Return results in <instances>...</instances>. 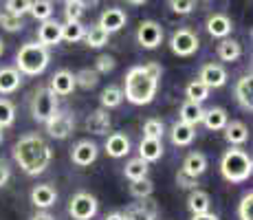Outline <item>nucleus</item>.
<instances>
[{
	"mask_svg": "<svg viewBox=\"0 0 253 220\" xmlns=\"http://www.w3.org/2000/svg\"><path fill=\"white\" fill-rule=\"evenodd\" d=\"M82 16H84V9L77 0H66L64 2V18L66 22H82Z\"/></svg>",
	"mask_w": 253,
	"mask_h": 220,
	"instance_id": "40",
	"label": "nucleus"
},
{
	"mask_svg": "<svg viewBox=\"0 0 253 220\" xmlns=\"http://www.w3.org/2000/svg\"><path fill=\"white\" fill-rule=\"evenodd\" d=\"M4 13H11V16L22 18L24 13H29L31 9V0H4Z\"/></svg>",
	"mask_w": 253,
	"mask_h": 220,
	"instance_id": "39",
	"label": "nucleus"
},
{
	"mask_svg": "<svg viewBox=\"0 0 253 220\" xmlns=\"http://www.w3.org/2000/svg\"><path fill=\"white\" fill-rule=\"evenodd\" d=\"M0 18H2V9H0Z\"/></svg>",
	"mask_w": 253,
	"mask_h": 220,
	"instance_id": "55",
	"label": "nucleus"
},
{
	"mask_svg": "<svg viewBox=\"0 0 253 220\" xmlns=\"http://www.w3.org/2000/svg\"><path fill=\"white\" fill-rule=\"evenodd\" d=\"M192 220H220V218L211 212H205V214H192Z\"/></svg>",
	"mask_w": 253,
	"mask_h": 220,
	"instance_id": "48",
	"label": "nucleus"
},
{
	"mask_svg": "<svg viewBox=\"0 0 253 220\" xmlns=\"http://www.w3.org/2000/svg\"><path fill=\"white\" fill-rule=\"evenodd\" d=\"M29 13L40 22L51 20L53 18V2L51 0H31V9H29Z\"/></svg>",
	"mask_w": 253,
	"mask_h": 220,
	"instance_id": "32",
	"label": "nucleus"
},
{
	"mask_svg": "<svg viewBox=\"0 0 253 220\" xmlns=\"http://www.w3.org/2000/svg\"><path fill=\"white\" fill-rule=\"evenodd\" d=\"M124 218L126 220H154L157 216H154L152 212H148L145 207H141V205H132V207L126 209Z\"/></svg>",
	"mask_w": 253,
	"mask_h": 220,
	"instance_id": "42",
	"label": "nucleus"
},
{
	"mask_svg": "<svg viewBox=\"0 0 253 220\" xmlns=\"http://www.w3.org/2000/svg\"><path fill=\"white\" fill-rule=\"evenodd\" d=\"M161 66L157 62H150L145 66H132L126 73V92L124 99L134 106H145L154 99L161 80Z\"/></svg>",
	"mask_w": 253,
	"mask_h": 220,
	"instance_id": "2",
	"label": "nucleus"
},
{
	"mask_svg": "<svg viewBox=\"0 0 253 220\" xmlns=\"http://www.w3.org/2000/svg\"><path fill=\"white\" fill-rule=\"evenodd\" d=\"M97 154H99V148H97V143H92L90 139L77 141V143L73 145V150H71L73 163L80 165V168H88L90 163H95Z\"/></svg>",
	"mask_w": 253,
	"mask_h": 220,
	"instance_id": "10",
	"label": "nucleus"
},
{
	"mask_svg": "<svg viewBox=\"0 0 253 220\" xmlns=\"http://www.w3.org/2000/svg\"><path fill=\"white\" fill-rule=\"evenodd\" d=\"M238 216H240V220H253V194L251 192H247L242 196L240 205H238Z\"/></svg>",
	"mask_w": 253,
	"mask_h": 220,
	"instance_id": "43",
	"label": "nucleus"
},
{
	"mask_svg": "<svg viewBox=\"0 0 253 220\" xmlns=\"http://www.w3.org/2000/svg\"><path fill=\"white\" fill-rule=\"evenodd\" d=\"M2 136H4V132H2V128H0V143H2Z\"/></svg>",
	"mask_w": 253,
	"mask_h": 220,
	"instance_id": "54",
	"label": "nucleus"
},
{
	"mask_svg": "<svg viewBox=\"0 0 253 220\" xmlns=\"http://www.w3.org/2000/svg\"><path fill=\"white\" fill-rule=\"evenodd\" d=\"M154 192V183L150 178H139V180H130V194L134 198H150Z\"/></svg>",
	"mask_w": 253,
	"mask_h": 220,
	"instance_id": "36",
	"label": "nucleus"
},
{
	"mask_svg": "<svg viewBox=\"0 0 253 220\" xmlns=\"http://www.w3.org/2000/svg\"><path fill=\"white\" fill-rule=\"evenodd\" d=\"M16 121V106L9 99H0V128H9Z\"/></svg>",
	"mask_w": 253,
	"mask_h": 220,
	"instance_id": "37",
	"label": "nucleus"
},
{
	"mask_svg": "<svg viewBox=\"0 0 253 220\" xmlns=\"http://www.w3.org/2000/svg\"><path fill=\"white\" fill-rule=\"evenodd\" d=\"M31 220H55V218H53L51 214L46 212V209H40V212H38V214H33Z\"/></svg>",
	"mask_w": 253,
	"mask_h": 220,
	"instance_id": "49",
	"label": "nucleus"
},
{
	"mask_svg": "<svg viewBox=\"0 0 253 220\" xmlns=\"http://www.w3.org/2000/svg\"><path fill=\"white\" fill-rule=\"evenodd\" d=\"M99 84V73L95 68H82V71L75 73V88H84V90H90Z\"/></svg>",
	"mask_w": 253,
	"mask_h": 220,
	"instance_id": "30",
	"label": "nucleus"
},
{
	"mask_svg": "<svg viewBox=\"0 0 253 220\" xmlns=\"http://www.w3.org/2000/svg\"><path fill=\"white\" fill-rule=\"evenodd\" d=\"M176 185L178 187H183V189H198V178H194V176H189V174H185L183 170L176 174Z\"/></svg>",
	"mask_w": 253,
	"mask_h": 220,
	"instance_id": "46",
	"label": "nucleus"
},
{
	"mask_svg": "<svg viewBox=\"0 0 253 220\" xmlns=\"http://www.w3.org/2000/svg\"><path fill=\"white\" fill-rule=\"evenodd\" d=\"M169 136H172L174 145L185 148V145H189L194 141V136H196V128L189 126V124H183V121H176V124L172 126V130H169Z\"/></svg>",
	"mask_w": 253,
	"mask_h": 220,
	"instance_id": "22",
	"label": "nucleus"
},
{
	"mask_svg": "<svg viewBox=\"0 0 253 220\" xmlns=\"http://www.w3.org/2000/svg\"><path fill=\"white\" fill-rule=\"evenodd\" d=\"M115 66H117L115 57L113 55H106V53L95 60V71L99 73V75H101V73H104V75H108L110 71H115Z\"/></svg>",
	"mask_w": 253,
	"mask_h": 220,
	"instance_id": "44",
	"label": "nucleus"
},
{
	"mask_svg": "<svg viewBox=\"0 0 253 220\" xmlns=\"http://www.w3.org/2000/svg\"><path fill=\"white\" fill-rule=\"evenodd\" d=\"M185 95H187V101H196V104H203V101L209 97V88L203 84L201 80L189 82L187 88H185Z\"/></svg>",
	"mask_w": 253,
	"mask_h": 220,
	"instance_id": "33",
	"label": "nucleus"
},
{
	"mask_svg": "<svg viewBox=\"0 0 253 220\" xmlns=\"http://www.w3.org/2000/svg\"><path fill=\"white\" fill-rule=\"evenodd\" d=\"M137 42L143 48H157L163 42V27L154 20H143L137 29Z\"/></svg>",
	"mask_w": 253,
	"mask_h": 220,
	"instance_id": "9",
	"label": "nucleus"
},
{
	"mask_svg": "<svg viewBox=\"0 0 253 220\" xmlns=\"http://www.w3.org/2000/svg\"><path fill=\"white\" fill-rule=\"evenodd\" d=\"M139 156L145 161V163H154L163 156V143L157 139H141L139 143Z\"/></svg>",
	"mask_w": 253,
	"mask_h": 220,
	"instance_id": "25",
	"label": "nucleus"
},
{
	"mask_svg": "<svg viewBox=\"0 0 253 220\" xmlns=\"http://www.w3.org/2000/svg\"><path fill=\"white\" fill-rule=\"evenodd\" d=\"M128 2H132V4H143V2H148V0H128Z\"/></svg>",
	"mask_w": 253,
	"mask_h": 220,
	"instance_id": "52",
	"label": "nucleus"
},
{
	"mask_svg": "<svg viewBox=\"0 0 253 220\" xmlns=\"http://www.w3.org/2000/svg\"><path fill=\"white\" fill-rule=\"evenodd\" d=\"M203 112H205V108H203L201 104H196V101H185L181 106V110H178V121L196 128V126L203 121Z\"/></svg>",
	"mask_w": 253,
	"mask_h": 220,
	"instance_id": "24",
	"label": "nucleus"
},
{
	"mask_svg": "<svg viewBox=\"0 0 253 220\" xmlns=\"http://www.w3.org/2000/svg\"><path fill=\"white\" fill-rule=\"evenodd\" d=\"M51 88L57 97H66L75 90V75L71 71H57L55 75L51 77Z\"/></svg>",
	"mask_w": 253,
	"mask_h": 220,
	"instance_id": "18",
	"label": "nucleus"
},
{
	"mask_svg": "<svg viewBox=\"0 0 253 220\" xmlns=\"http://www.w3.org/2000/svg\"><path fill=\"white\" fill-rule=\"evenodd\" d=\"M57 200V192L53 185L48 183H42V185H36V187L31 189V203L36 205L38 209H48L53 207Z\"/></svg>",
	"mask_w": 253,
	"mask_h": 220,
	"instance_id": "16",
	"label": "nucleus"
},
{
	"mask_svg": "<svg viewBox=\"0 0 253 220\" xmlns=\"http://www.w3.org/2000/svg\"><path fill=\"white\" fill-rule=\"evenodd\" d=\"M84 33H86V27L82 22H64L62 24V40H66L71 44L84 40Z\"/></svg>",
	"mask_w": 253,
	"mask_h": 220,
	"instance_id": "35",
	"label": "nucleus"
},
{
	"mask_svg": "<svg viewBox=\"0 0 253 220\" xmlns=\"http://www.w3.org/2000/svg\"><path fill=\"white\" fill-rule=\"evenodd\" d=\"M194 2H196V0H168L169 9H172L174 13H178V16H187V13H192Z\"/></svg>",
	"mask_w": 253,
	"mask_h": 220,
	"instance_id": "45",
	"label": "nucleus"
},
{
	"mask_svg": "<svg viewBox=\"0 0 253 220\" xmlns=\"http://www.w3.org/2000/svg\"><path fill=\"white\" fill-rule=\"evenodd\" d=\"M57 110V95L51 88H38L31 99V117L38 124H46Z\"/></svg>",
	"mask_w": 253,
	"mask_h": 220,
	"instance_id": "5",
	"label": "nucleus"
},
{
	"mask_svg": "<svg viewBox=\"0 0 253 220\" xmlns=\"http://www.w3.org/2000/svg\"><path fill=\"white\" fill-rule=\"evenodd\" d=\"M253 172L251 156L240 148H231L220 159V174L227 183H245Z\"/></svg>",
	"mask_w": 253,
	"mask_h": 220,
	"instance_id": "4",
	"label": "nucleus"
},
{
	"mask_svg": "<svg viewBox=\"0 0 253 220\" xmlns=\"http://www.w3.org/2000/svg\"><path fill=\"white\" fill-rule=\"evenodd\" d=\"M44 126H46L48 136H53V139H60V141L69 139L73 134V130H75V117L66 110H55V115Z\"/></svg>",
	"mask_w": 253,
	"mask_h": 220,
	"instance_id": "8",
	"label": "nucleus"
},
{
	"mask_svg": "<svg viewBox=\"0 0 253 220\" xmlns=\"http://www.w3.org/2000/svg\"><path fill=\"white\" fill-rule=\"evenodd\" d=\"M104 150L110 159H121V156H126L130 152V139L124 132H113V134H108V139H106Z\"/></svg>",
	"mask_w": 253,
	"mask_h": 220,
	"instance_id": "15",
	"label": "nucleus"
},
{
	"mask_svg": "<svg viewBox=\"0 0 253 220\" xmlns=\"http://www.w3.org/2000/svg\"><path fill=\"white\" fill-rule=\"evenodd\" d=\"M227 121H229V117H227L225 108H209L203 112L201 124H205L207 130H222L227 126Z\"/></svg>",
	"mask_w": 253,
	"mask_h": 220,
	"instance_id": "26",
	"label": "nucleus"
},
{
	"mask_svg": "<svg viewBox=\"0 0 253 220\" xmlns=\"http://www.w3.org/2000/svg\"><path fill=\"white\" fill-rule=\"evenodd\" d=\"M222 130H225L227 143L233 145V148L247 143V139H249V128H247L242 121H227V126Z\"/></svg>",
	"mask_w": 253,
	"mask_h": 220,
	"instance_id": "21",
	"label": "nucleus"
},
{
	"mask_svg": "<svg viewBox=\"0 0 253 220\" xmlns=\"http://www.w3.org/2000/svg\"><path fill=\"white\" fill-rule=\"evenodd\" d=\"M51 148L44 141V136L38 132H27L13 145V159L27 176H38L44 172L51 163Z\"/></svg>",
	"mask_w": 253,
	"mask_h": 220,
	"instance_id": "1",
	"label": "nucleus"
},
{
	"mask_svg": "<svg viewBox=\"0 0 253 220\" xmlns=\"http://www.w3.org/2000/svg\"><path fill=\"white\" fill-rule=\"evenodd\" d=\"M181 170H183L185 174L198 178V176L205 174V170H207V156L203 154V152H189L187 156H185Z\"/></svg>",
	"mask_w": 253,
	"mask_h": 220,
	"instance_id": "23",
	"label": "nucleus"
},
{
	"mask_svg": "<svg viewBox=\"0 0 253 220\" xmlns=\"http://www.w3.org/2000/svg\"><path fill=\"white\" fill-rule=\"evenodd\" d=\"M126 22H128V16H126L124 9L110 7L99 16V22L97 24H99L106 33H115V31H121V29L126 27Z\"/></svg>",
	"mask_w": 253,
	"mask_h": 220,
	"instance_id": "11",
	"label": "nucleus"
},
{
	"mask_svg": "<svg viewBox=\"0 0 253 220\" xmlns=\"http://www.w3.org/2000/svg\"><path fill=\"white\" fill-rule=\"evenodd\" d=\"M48 62H51V51L40 42L22 44L16 55V68L20 71V75H40L46 71Z\"/></svg>",
	"mask_w": 253,
	"mask_h": 220,
	"instance_id": "3",
	"label": "nucleus"
},
{
	"mask_svg": "<svg viewBox=\"0 0 253 220\" xmlns=\"http://www.w3.org/2000/svg\"><path fill=\"white\" fill-rule=\"evenodd\" d=\"M84 128H86V132H90V134H106V132L110 130V115H108V110H106V108L92 110L90 115L86 117Z\"/></svg>",
	"mask_w": 253,
	"mask_h": 220,
	"instance_id": "14",
	"label": "nucleus"
},
{
	"mask_svg": "<svg viewBox=\"0 0 253 220\" xmlns=\"http://www.w3.org/2000/svg\"><path fill=\"white\" fill-rule=\"evenodd\" d=\"M207 31H209L211 38H220V40H225V38L231 36L233 24L225 13H211V16L207 18Z\"/></svg>",
	"mask_w": 253,
	"mask_h": 220,
	"instance_id": "17",
	"label": "nucleus"
},
{
	"mask_svg": "<svg viewBox=\"0 0 253 220\" xmlns=\"http://www.w3.org/2000/svg\"><path fill=\"white\" fill-rule=\"evenodd\" d=\"M64 2H66V0H64Z\"/></svg>",
	"mask_w": 253,
	"mask_h": 220,
	"instance_id": "56",
	"label": "nucleus"
},
{
	"mask_svg": "<svg viewBox=\"0 0 253 220\" xmlns=\"http://www.w3.org/2000/svg\"><path fill=\"white\" fill-rule=\"evenodd\" d=\"M187 207L192 214H205V212H209V207H211V198H209V194L203 192V189H192L189 198H187Z\"/></svg>",
	"mask_w": 253,
	"mask_h": 220,
	"instance_id": "27",
	"label": "nucleus"
},
{
	"mask_svg": "<svg viewBox=\"0 0 253 220\" xmlns=\"http://www.w3.org/2000/svg\"><path fill=\"white\" fill-rule=\"evenodd\" d=\"M108 38H110V33H106L99 24H92V27L86 29V33H84V40H86V44H88L90 48L104 46V44L108 42Z\"/></svg>",
	"mask_w": 253,
	"mask_h": 220,
	"instance_id": "31",
	"label": "nucleus"
},
{
	"mask_svg": "<svg viewBox=\"0 0 253 220\" xmlns=\"http://www.w3.org/2000/svg\"><path fill=\"white\" fill-rule=\"evenodd\" d=\"M2 53H4V42L0 40V57H2Z\"/></svg>",
	"mask_w": 253,
	"mask_h": 220,
	"instance_id": "53",
	"label": "nucleus"
},
{
	"mask_svg": "<svg viewBox=\"0 0 253 220\" xmlns=\"http://www.w3.org/2000/svg\"><path fill=\"white\" fill-rule=\"evenodd\" d=\"M97 198L88 192H77L69 203V214L73 220H90L97 214Z\"/></svg>",
	"mask_w": 253,
	"mask_h": 220,
	"instance_id": "7",
	"label": "nucleus"
},
{
	"mask_svg": "<svg viewBox=\"0 0 253 220\" xmlns=\"http://www.w3.org/2000/svg\"><path fill=\"white\" fill-rule=\"evenodd\" d=\"M77 2H80V4H82V9L86 11V9H95L97 4H99V0H77Z\"/></svg>",
	"mask_w": 253,
	"mask_h": 220,
	"instance_id": "50",
	"label": "nucleus"
},
{
	"mask_svg": "<svg viewBox=\"0 0 253 220\" xmlns=\"http://www.w3.org/2000/svg\"><path fill=\"white\" fill-rule=\"evenodd\" d=\"M148 172H150V168H148V163H145L141 156H137V159H130L128 163H126V168H124V174H126V178H128V180L148 178Z\"/></svg>",
	"mask_w": 253,
	"mask_h": 220,
	"instance_id": "29",
	"label": "nucleus"
},
{
	"mask_svg": "<svg viewBox=\"0 0 253 220\" xmlns=\"http://www.w3.org/2000/svg\"><path fill=\"white\" fill-rule=\"evenodd\" d=\"M22 84V75L18 68L13 66H2L0 68V95H9L16 92Z\"/></svg>",
	"mask_w": 253,
	"mask_h": 220,
	"instance_id": "19",
	"label": "nucleus"
},
{
	"mask_svg": "<svg viewBox=\"0 0 253 220\" xmlns=\"http://www.w3.org/2000/svg\"><path fill=\"white\" fill-rule=\"evenodd\" d=\"M198 46H201V40H198V36L194 31H189V29H178V31H174L172 38H169V48H172V53L178 57L194 55V53L198 51Z\"/></svg>",
	"mask_w": 253,
	"mask_h": 220,
	"instance_id": "6",
	"label": "nucleus"
},
{
	"mask_svg": "<svg viewBox=\"0 0 253 220\" xmlns=\"http://www.w3.org/2000/svg\"><path fill=\"white\" fill-rule=\"evenodd\" d=\"M121 101H124V90H121L119 86H108V88H104V92H101V106H104L106 110L121 106Z\"/></svg>",
	"mask_w": 253,
	"mask_h": 220,
	"instance_id": "34",
	"label": "nucleus"
},
{
	"mask_svg": "<svg viewBox=\"0 0 253 220\" xmlns=\"http://www.w3.org/2000/svg\"><path fill=\"white\" fill-rule=\"evenodd\" d=\"M240 55H242V46L238 40L225 38V40L218 44V57L222 62H236V60H240Z\"/></svg>",
	"mask_w": 253,
	"mask_h": 220,
	"instance_id": "28",
	"label": "nucleus"
},
{
	"mask_svg": "<svg viewBox=\"0 0 253 220\" xmlns=\"http://www.w3.org/2000/svg\"><path fill=\"white\" fill-rule=\"evenodd\" d=\"M253 77L251 75H242L240 80L236 82V99L240 104V108L245 110H251L253 108Z\"/></svg>",
	"mask_w": 253,
	"mask_h": 220,
	"instance_id": "20",
	"label": "nucleus"
},
{
	"mask_svg": "<svg viewBox=\"0 0 253 220\" xmlns=\"http://www.w3.org/2000/svg\"><path fill=\"white\" fill-rule=\"evenodd\" d=\"M163 134H165L163 121H159V119H148V121L143 124V136H145V139H157V141H161Z\"/></svg>",
	"mask_w": 253,
	"mask_h": 220,
	"instance_id": "38",
	"label": "nucleus"
},
{
	"mask_svg": "<svg viewBox=\"0 0 253 220\" xmlns=\"http://www.w3.org/2000/svg\"><path fill=\"white\" fill-rule=\"evenodd\" d=\"M9 178H11V168L0 159V187H4V185L9 183Z\"/></svg>",
	"mask_w": 253,
	"mask_h": 220,
	"instance_id": "47",
	"label": "nucleus"
},
{
	"mask_svg": "<svg viewBox=\"0 0 253 220\" xmlns=\"http://www.w3.org/2000/svg\"><path fill=\"white\" fill-rule=\"evenodd\" d=\"M38 42L44 44L46 48L60 44L62 42V24L57 20H53V18L40 22V27H38Z\"/></svg>",
	"mask_w": 253,
	"mask_h": 220,
	"instance_id": "12",
	"label": "nucleus"
},
{
	"mask_svg": "<svg viewBox=\"0 0 253 220\" xmlns=\"http://www.w3.org/2000/svg\"><path fill=\"white\" fill-rule=\"evenodd\" d=\"M104 220H126V218H124V214H119V212H115V214H110V216H106Z\"/></svg>",
	"mask_w": 253,
	"mask_h": 220,
	"instance_id": "51",
	"label": "nucleus"
},
{
	"mask_svg": "<svg viewBox=\"0 0 253 220\" xmlns=\"http://www.w3.org/2000/svg\"><path fill=\"white\" fill-rule=\"evenodd\" d=\"M0 27H2L4 31H9V33H18V31H22L24 29V22H22V18H18V16L2 13V18H0Z\"/></svg>",
	"mask_w": 253,
	"mask_h": 220,
	"instance_id": "41",
	"label": "nucleus"
},
{
	"mask_svg": "<svg viewBox=\"0 0 253 220\" xmlns=\"http://www.w3.org/2000/svg\"><path fill=\"white\" fill-rule=\"evenodd\" d=\"M198 80H201L203 84L209 88V90H211V88H222L227 84V71L220 64H213V62H211V64H205L201 68Z\"/></svg>",
	"mask_w": 253,
	"mask_h": 220,
	"instance_id": "13",
	"label": "nucleus"
}]
</instances>
